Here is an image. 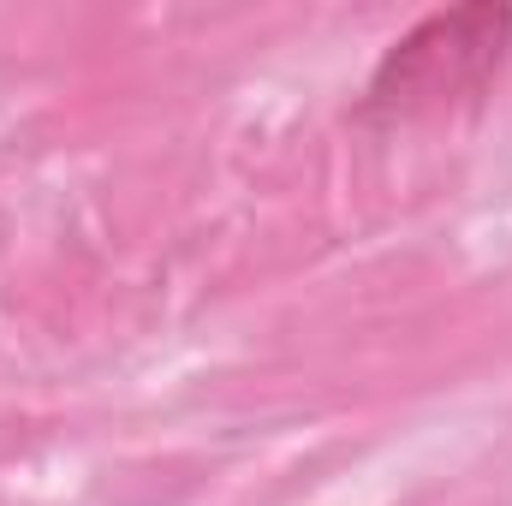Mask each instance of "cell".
<instances>
[{"label":"cell","instance_id":"6da1fadb","mask_svg":"<svg viewBox=\"0 0 512 506\" xmlns=\"http://www.w3.org/2000/svg\"><path fill=\"white\" fill-rule=\"evenodd\" d=\"M512 48V6H447L411 24L370 72L364 114L370 120H429L459 102H477Z\"/></svg>","mask_w":512,"mask_h":506}]
</instances>
